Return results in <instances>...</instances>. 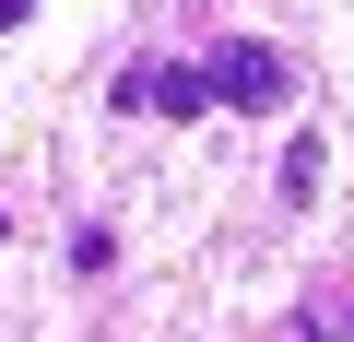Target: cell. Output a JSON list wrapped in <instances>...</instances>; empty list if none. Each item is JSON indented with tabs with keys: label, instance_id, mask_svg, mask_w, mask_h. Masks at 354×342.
<instances>
[{
	"label": "cell",
	"instance_id": "6da1fadb",
	"mask_svg": "<svg viewBox=\"0 0 354 342\" xmlns=\"http://www.w3.org/2000/svg\"><path fill=\"white\" fill-rule=\"evenodd\" d=\"M201 83H213V106H236V118H272V106H295V59H283V48H260V36H236V48L201 71Z\"/></svg>",
	"mask_w": 354,
	"mask_h": 342
},
{
	"label": "cell",
	"instance_id": "7a4b0ae2",
	"mask_svg": "<svg viewBox=\"0 0 354 342\" xmlns=\"http://www.w3.org/2000/svg\"><path fill=\"white\" fill-rule=\"evenodd\" d=\"M118 106H130V118H142V106H153V118H201L213 83H201V71H177V59H142V71L118 83Z\"/></svg>",
	"mask_w": 354,
	"mask_h": 342
},
{
	"label": "cell",
	"instance_id": "3957f363",
	"mask_svg": "<svg viewBox=\"0 0 354 342\" xmlns=\"http://www.w3.org/2000/svg\"><path fill=\"white\" fill-rule=\"evenodd\" d=\"M295 342H354V272L307 295V319H295Z\"/></svg>",
	"mask_w": 354,
	"mask_h": 342
},
{
	"label": "cell",
	"instance_id": "277c9868",
	"mask_svg": "<svg viewBox=\"0 0 354 342\" xmlns=\"http://www.w3.org/2000/svg\"><path fill=\"white\" fill-rule=\"evenodd\" d=\"M319 178H330V153H319V142H283V178H272V189H283V201H319Z\"/></svg>",
	"mask_w": 354,
	"mask_h": 342
},
{
	"label": "cell",
	"instance_id": "5b68a950",
	"mask_svg": "<svg viewBox=\"0 0 354 342\" xmlns=\"http://www.w3.org/2000/svg\"><path fill=\"white\" fill-rule=\"evenodd\" d=\"M24 12H36V0H0V36H12V24H24Z\"/></svg>",
	"mask_w": 354,
	"mask_h": 342
}]
</instances>
